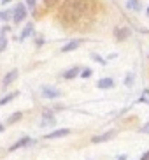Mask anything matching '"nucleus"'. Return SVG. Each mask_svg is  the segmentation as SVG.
I'll list each match as a JSON object with an SVG mask.
<instances>
[{
    "label": "nucleus",
    "instance_id": "9",
    "mask_svg": "<svg viewBox=\"0 0 149 160\" xmlns=\"http://www.w3.org/2000/svg\"><path fill=\"white\" fill-rule=\"evenodd\" d=\"M83 44V41L81 39H72V41H69V42L65 44V46L61 48V53H70V51H75L77 48Z\"/></svg>",
    "mask_w": 149,
    "mask_h": 160
},
{
    "label": "nucleus",
    "instance_id": "16",
    "mask_svg": "<svg viewBox=\"0 0 149 160\" xmlns=\"http://www.w3.org/2000/svg\"><path fill=\"white\" fill-rule=\"evenodd\" d=\"M18 95H19V92H11V93H7L5 97H2V99H0V106H5L7 102H11V100L16 99Z\"/></svg>",
    "mask_w": 149,
    "mask_h": 160
},
{
    "label": "nucleus",
    "instance_id": "17",
    "mask_svg": "<svg viewBox=\"0 0 149 160\" xmlns=\"http://www.w3.org/2000/svg\"><path fill=\"white\" fill-rule=\"evenodd\" d=\"M7 44H9V41L5 37V33H0V53L7 49Z\"/></svg>",
    "mask_w": 149,
    "mask_h": 160
},
{
    "label": "nucleus",
    "instance_id": "1",
    "mask_svg": "<svg viewBox=\"0 0 149 160\" xmlns=\"http://www.w3.org/2000/svg\"><path fill=\"white\" fill-rule=\"evenodd\" d=\"M26 14H28V11H26V5L25 4H16L12 7V21L14 25H18V23H21L25 18H26Z\"/></svg>",
    "mask_w": 149,
    "mask_h": 160
},
{
    "label": "nucleus",
    "instance_id": "21",
    "mask_svg": "<svg viewBox=\"0 0 149 160\" xmlns=\"http://www.w3.org/2000/svg\"><path fill=\"white\" fill-rule=\"evenodd\" d=\"M56 4H58V0H44V5H46L47 9H51V7H55Z\"/></svg>",
    "mask_w": 149,
    "mask_h": 160
},
{
    "label": "nucleus",
    "instance_id": "5",
    "mask_svg": "<svg viewBox=\"0 0 149 160\" xmlns=\"http://www.w3.org/2000/svg\"><path fill=\"white\" fill-rule=\"evenodd\" d=\"M114 136H116V130H107V132H103V134H100V136L91 137V142H93V144H100V142H105V141L114 139Z\"/></svg>",
    "mask_w": 149,
    "mask_h": 160
},
{
    "label": "nucleus",
    "instance_id": "2",
    "mask_svg": "<svg viewBox=\"0 0 149 160\" xmlns=\"http://www.w3.org/2000/svg\"><path fill=\"white\" fill-rule=\"evenodd\" d=\"M41 95L44 97V99H51V100H55V99H58V97H61V92L58 88H55V86H47V85H44V86H41Z\"/></svg>",
    "mask_w": 149,
    "mask_h": 160
},
{
    "label": "nucleus",
    "instance_id": "4",
    "mask_svg": "<svg viewBox=\"0 0 149 160\" xmlns=\"http://www.w3.org/2000/svg\"><path fill=\"white\" fill-rule=\"evenodd\" d=\"M130 35H132V30L128 28V27H116V28H114V37H116L118 42L126 41Z\"/></svg>",
    "mask_w": 149,
    "mask_h": 160
},
{
    "label": "nucleus",
    "instance_id": "18",
    "mask_svg": "<svg viewBox=\"0 0 149 160\" xmlns=\"http://www.w3.org/2000/svg\"><path fill=\"white\" fill-rule=\"evenodd\" d=\"M123 83H125V86H132L133 85V74H126Z\"/></svg>",
    "mask_w": 149,
    "mask_h": 160
},
{
    "label": "nucleus",
    "instance_id": "11",
    "mask_svg": "<svg viewBox=\"0 0 149 160\" xmlns=\"http://www.w3.org/2000/svg\"><path fill=\"white\" fill-rule=\"evenodd\" d=\"M114 85H116V83H114L112 78H102V79L97 81V88H100V90H109V88H112Z\"/></svg>",
    "mask_w": 149,
    "mask_h": 160
},
{
    "label": "nucleus",
    "instance_id": "3",
    "mask_svg": "<svg viewBox=\"0 0 149 160\" xmlns=\"http://www.w3.org/2000/svg\"><path fill=\"white\" fill-rule=\"evenodd\" d=\"M39 125H41V128L56 125V118H55V114H53V111H44V113H42V120H41Z\"/></svg>",
    "mask_w": 149,
    "mask_h": 160
},
{
    "label": "nucleus",
    "instance_id": "26",
    "mask_svg": "<svg viewBox=\"0 0 149 160\" xmlns=\"http://www.w3.org/2000/svg\"><path fill=\"white\" fill-rule=\"evenodd\" d=\"M140 130H142V132H147V130H149V122L146 123V125H144V127H142V128H140Z\"/></svg>",
    "mask_w": 149,
    "mask_h": 160
},
{
    "label": "nucleus",
    "instance_id": "25",
    "mask_svg": "<svg viewBox=\"0 0 149 160\" xmlns=\"http://www.w3.org/2000/svg\"><path fill=\"white\" fill-rule=\"evenodd\" d=\"M116 160H128V157L125 155V153H123V155H118V158Z\"/></svg>",
    "mask_w": 149,
    "mask_h": 160
},
{
    "label": "nucleus",
    "instance_id": "24",
    "mask_svg": "<svg viewBox=\"0 0 149 160\" xmlns=\"http://www.w3.org/2000/svg\"><path fill=\"white\" fill-rule=\"evenodd\" d=\"M140 160H149V151H146L144 155L140 157Z\"/></svg>",
    "mask_w": 149,
    "mask_h": 160
},
{
    "label": "nucleus",
    "instance_id": "6",
    "mask_svg": "<svg viewBox=\"0 0 149 160\" xmlns=\"http://www.w3.org/2000/svg\"><path fill=\"white\" fill-rule=\"evenodd\" d=\"M70 136V128H56V130L49 132V134H46L44 136V139H61V137H67Z\"/></svg>",
    "mask_w": 149,
    "mask_h": 160
},
{
    "label": "nucleus",
    "instance_id": "19",
    "mask_svg": "<svg viewBox=\"0 0 149 160\" xmlns=\"http://www.w3.org/2000/svg\"><path fill=\"white\" fill-rule=\"evenodd\" d=\"M91 74H93V71H91V69H83V71H81V78H83V79H88Z\"/></svg>",
    "mask_w": 149,
    "mask_h": 160
},
{
    "label": "nucleus",
    "instance_id": "23",
    "mask_svg": "<svg viewBox=\"0 0 149 160\" xmlns=\"http://www.w3.org/2000/svg\"><path fill=\"white\" fill-rule=\"evenodd\" d=\"M35 44H37V46H42V44H44V37H42V35H37V39H35Z\"/></svg>",
    "mask_w": 149,
    "mask_h": 160
},
{
    "label": "nucleus",
    "instance_id": "29",
    "mask_svg": "<svg viewBox=\"0 0 149 160\" xmlns=\"http://www.w3.org/2000/svg\"><path fill=\"white\" fill-rule=\"evenodd\" d=\"M146 14H147V16H149V7H147V9H146Z\"/></svg>",
    "mask_w": 149,
    "mask_h": 160
},
{
    "label": "nucleus",
    "instance_id": "15",
    "mask_svg": "<svg viewBox=\"0 0 149 160\" xmlns=\"http://www.w3.org/2000/svg\"><path fill=\"white\" fill-rule=\"evenodd\" d=\"M21 118H23V113H21V111H16V113H12L9 118H7L5 123H7V125H14V123H18Z\"/></svg>",
    "mask_w": 149,
    "mask_h": 160
},
{
    "label": "nucleus",
    "instance_id": "12",
    "mask_svg": "<svg viewBox=\"0 0 149 160\" xmlns=\"http://www.w3.org/2000/svg\"><path fill=\"white\" fill-rule=\"evenodd\" d=\"M126 9L133 11V12H140L142 11V2L140 0H126Z\"/></svg>",
    "mask_w": 149,
    "mask_h": 160
},
{
    "label": "nucleus",
    "instance_id": "7",
    "mask_svg": "<svg viewBox=\"0 0 149 160\" xmlns=\"http://www.w3.org/2000/svg\"><path fill=\"white\" fill-rule=\"evenodd\" d=\"M79 74H81V67L74 65V67H70V69H67V71L61 74V78H63L65 81H70V79H75Z\"/></svg>",
    "mask_w": 149,
    "mask_h": 160
},
{
    "label": "nucleus",
    "instance_id": "8",
    "mask_svg": "<svg viewBox=\"0 0 149 160\" xmlns=\"http://www.w3.org/2000/svg\"><path fill=\"white\" fill-rule=\"evenodd\" d=\"M18 74H19L18 69H12V71H9L7 74L4 76V79H2V86H4V88H7L9 85H12L14 81H16V78H18Z\"/></svg>",
    "mask_w": 149,
    "mask_h": 160
},
{
    "label": "nucleus",
    "instance_id": "14",
    "mask_svg": "<svg viewBox=\"0 0 149 160\" xmlns=\"http://www.w3.org/2000/svg\"><path fill=\"white\" fill-rule=\"evenodd\" d=\"M12 19V9H4L0 11V23H7Z\"/></svg>",
    "mask_w": 149,
    "mask_h": 160
},
{
    "label": "nucleus",
    "instance_id": "10",
    "mask_svg": "<svg viewBox=\"0 0 149 160\" xmlns=\"http://www.w3.org/2000/svg\"><path fill=\"white\" fill-rule=\"evenodd\" d=\"M30 142H32V139H30L28 136H25V137H21L19 141H16L14 144H11L9 146V151H16V150H19V148H23V146H28Z\"/></svg>",
    "mask_w": 149,
    "mask_h": 160
},
{
    "label": "nucleus",
    "instance_id": "27",
    "mask_svg": "<svg viewBox=\"0 0 149 160\" xmlns=\"http://www.w3.org/2000/svg\"><path fill=\"white\" fill-rule=\"evenodd\" d=\"M4 128H5V125H2V123H0V132H4Z\"/></svg>",
    "mask_w": 149,
    "mask_h": 160
},
{
    "label": "nucleus",
    "instance_id": "22",
    "mask_svg": "<svg viewBox=\"0 0 149 160\" xmlns=\"http://www.w3.org/2000/svg\"><path fill=\"white\" fill-rule=\"evenodd\" d=\"M25 4L28 9H35V0H25Z\"/></svg>",
    "mask_w": 149,
    "mask_h": 160
},
{
    "label": "nucleus",
    "instance_id": "13",
    "mask_svg": "<svg viewBox=\"0 0 149 160\" xmlns=\"http://www.w3.org/2000/svg\"><path fill=\"white\" fill-rule=\"evenodd\" d=\"M32 33H33V23H26L25 28L21 30V33H19V41H26Z\"/></svg>",
    "mask_w": 149,
    "mask_h": 160
},
{
    "label": "nucleus",
    "instance_id": "20",
    "mask_svg": "<svg viewBox=\"0 0 149 160\" xmlns=\"http://www.w3.org/2000/svg\"><path fill=\"white\" fill-rule=\"evenodd\" d=\"M91 58H93L95 62H100L102 65H105V60H103V58L100 57V55H97V53H91Z\"/></svg>",
    "mask_w": 149,
    "mask_h": 160
},
{
    "label": "nucleus",
    "instance_id": "28",
    "mask_svg": "<svg viewBox=\"0 0 149 160\" xmlns=\"http://www.w3.org/2000/svg\"><path fill=\"white\" fill-rule=\"evenodd\" d=\"M9 2H11V0H2V4H4V5H5V4H9Z\"/></svg>",
    "mask_w": 149,
    "mask_h": 160
}]
</instances>
